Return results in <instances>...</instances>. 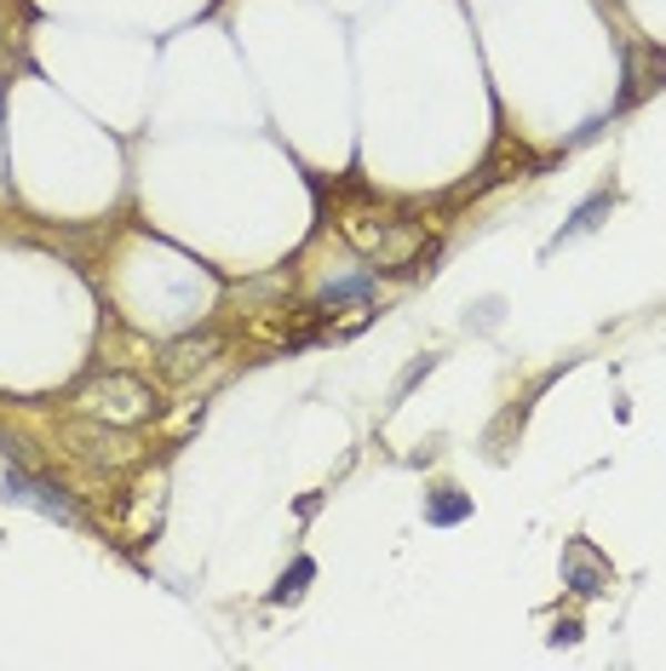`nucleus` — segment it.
Segmentation results:
<instances>
[{"label": "nucleus", "instance_id": "f257e3e1", "mask_svg": "<svg viewBox=\"0 0 666 671\" xmlns=\"http://www.w3.org/2000/svg\"><path fill=\"white\" fill-rule=\"evenodd\" d=\"M81 401L92 419H110V425H139L155 414V390L139 374H98L81 385Z\"/></svg>", "mask_w": 666, "mask_h": 671}, {"label": "nucleus", "instance_id": "f03ea898", "mask_svg": "<svg viewBox=\"0 0 666 671\" xmlns=\"http://www.w3.org/2000/svg\"><path fill=\"white\" fill-rule=\"evenodd\" d=\"M63 443H70L87 465H98V471H121V465L139 459V436H132L127 425H110V419H75L63 425Z\"/></svg>", "mask_w": 666, "mask_h": 671}, {"label": "nucleus", "instance_id": "7ed1b4c3", "mask_svg": "<svg viewBox=\"0 0 666 671\" xmlns=\"http://www.w3.org/2000/svg\"><path fill=\"white\" fill-rule=\"evenodd\" d=\"M0 499H12V506H29V511H41V517H58V522H81V511L63 499L52 482L41 477H29V471H7V482H0Z\"/></svg>", "mask_w": 666, "mask_h": 671}, {"label": "nucleus", "instance_id": "20e7f679", "mask_svg": "<svg viewBox=\"0 0 666 671\" xmlns=\"http://www.w3.org/2000/svg\"><path fill=\"white\" fill-rule=\"evenodd\" d=\"M224 350V339H219V333H190V339H173V345H167L161 350V374L167 379H190V374H202V367H213V356Z\"/></svg>", "mask_w": 666, "mask_h": 671}, {"label": "nucleus", "instance_id": "39448f33", "mask_svg": "<svg viewBox=\"0 0 666 671\" xmlns=\"http://www.w3.org/2000/svg\"><path fill=\"white\" fill-rule=\"evenodd\" d=\"M563 586H569L575 597H604L609 591V562L597 557L586 540H575L569 551H563Z\"/></svg>", "mask_w": 666, "mask_h": 671}, {"label": "nucleus", "instance_id": "423d86ee", "mask_svg": "<svg viewBox=\"0 0 666 671\" xmlns=\"http://www.w3.org/2000/svg\"><path fill=\"white\" fill-rule=\"evenodd\" d=\"M465 517H472V494H454V488H437V499L425 506V522L431 528H454Z\"/></svg>", "mask_w": 666, "mask_h": 671}, {"label": "nucleus", "instance_id": "0eeeda50", "mask_svg": "<svg viewBox=\"0 0 666 671\" xmlns=\"http://www.w3.org/2000/svg\"><path fill=\"white\" fill-rule=\"evenodd\" d=\"M609 207H615V195H592L586 207H581V213H575L569 224H563L557 247H563V242H575V236H586V230H597V224H604V213H609Z\"/></svg>", "mask_w": 666, "mask_h": 671}, {"label": "nucleus", "instance_id": "6e6552de", "mask_svg": "<svg viewBox=\"0 0 666 671\" xmlns=\"http://www.w3.org/2000/svg\"><path fill=\"white\" fill-rule=\"evenodd\" d=\"M374 293V276L369 271H362V276H345V282H327L322 287V298H327V305H340V298H369Z\"/></svg>", "mask_w": 666, "mask_h": 671}, {"label": "nucleus", "instance_id": "1a4fd4ad", "mask_svg": "<svg viewBox=\"0 0 666 671\" xmlns=\"http://www.w3.org/2000/svg\"><path fill=\"white\" fill-rule=\"evenodd\" d=\"M305 580H316V562H311V557H299V562H293V575H282V586L271 591V602H287V597H299V591H305Z\"/></svg>", "mask_w": 666, "mask_h": 671}, {"label": "nucleus", "instance_id": "9d476101", "mask_svg": "<svg viewBox=\"0 0 666 671\" xmlns=\"http://www.w3.org/2000/svg\"><path fill=\"white\" fill-rule=\"evenodd\" d=\"M425 374H431V356H420V362L408 367V374H403V385H396V396H408V390H414V385H420Z\"/></svg>", "mask_w": 666, "mask_h": 671}, {"label": "nucleus", "instance_id": "9b49d317", "mask_svg": "<svg viewBox=\"0 0 666 671\" xmlns=\"http://www.w3.org/2000/svg\"><path fill=\"white\" fill-rule=\"evenodd\" d=\"M575 637H581V626H575V620H563V626L552 631V643H575Z\"/></svg>", "mask_w": 666, "mask_h": 671}, {"label": "nucleus", "instance_id": "f8f14e48", "mask_svg": "<svg viewBox=\"0 0 666 671\" xmlns=\"http://www.w3.org/2000/svg\"><path fill=\"white\" fill-rule=\"evenodd\" d=\"M0 454H18V443H12V436H7V430H0Z\"/></svg>", "mask_w": 666, "mask_h": 671}]
</instances>
